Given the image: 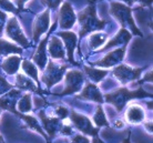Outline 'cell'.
<instances>
[{
	"label": "cell",
	"mask_w": 153,
	"mask_h": 143,
	"mask_svg": "<svg viewBox=\"0 0 153 143\" xmlns=\"http://www.w3.org/2000/svg\"><path fill=\"white\" fill-rule=\"evenodd\" d=\"M76 18L79 20V24H80V32H79L80 39L87 33L102 30L108 23L105 20L99 19V17L97 15V9L94 4H89L83 10H81L78 13Z\"/></svg>",
	"instance_id": "1"
},
{
	"label": "cell",
	"mask_w": 153,
	"mask_h": 143,
	"mask_svg": "<svg viewBox=\"0 0 153 143\" xmlns=\"http://www.w3.org/2000/svg\"><path fill=\"white\" fill-rule=\"evenodd\" d=\"M142 98H152V93H148L146 91H144V89H142V87L138 88L137 90H129L124 87L105 94L103 100H105L110 104L114 105V108L120 112L130 100L142 99Z\"/></svg>",
	"instance_id": "2"
},
{
	"label": "cell",
	"mask_w": 153,
	"mask_h": 143,
	"mask_svg": "<svg viewBox=\"0 0 153 143\" xmlns=\"http://www.w3.org/2000/svg\"><path fill=\"white\" fill-rule=\"evenodd\" d=\"M110 15L118 20L121 23L123 28H130L133 35L142 37V32L139 30L137 24L134 22L132 17V9L130 6H126L124 4H121L119 1H111L110 4Z\"/></svg>",
	"instance_id": "3"
},
{
	"label": "cell",
	"mask_w": 153,
	"mask_h": 143,
	"mask_svg": "<svg viewBox=\"0 0 153 143\" xmlns=\"http://www.w3.org/2000/svg\"><path fill=\"white\" fill-rule=\"evenodd\" d=\"M68 66H65V64H59L57 62L49 61L46 70L43 71V76H42V81L46 83L48 89H50L52 85L57 84L58 82L61 80Z\"/></svg>",
	"instance_id": "4"
},
{
	"label": "cell",
	"mask_w": 153,
	"mask_h": 143,
	"mask_svg": "<svg viewBox=\"0 0 153 143\" xmlns=\"http://www.w3.org/2000/svg\"><path fill=\"white\" fill-rule=\"evenodd\" d=\"M6 35L9 39L13 40L16 43L20 44L23 48L29 47V40L27 39V37L23 33V30L21 26H20L18 19L16 18L15 16H12L11 18H9V20L7 21L6 24Z\"/></svg>",
	"instance_id": "5"
},
{
	"label": "cell",
	"mask_w": 153,
	"mask_h": 143,
	"mask_svg": "<svg viewBox=\"0 0 153 143\" xmlns=\"http://www.w3.org/2000/svg\"><path fill=\"white\" fill-rule=\"evenodd\" d=\"M65 90L59 96H69V94H73V93L80 91L84 83V76L82 71H79V70L69 71L65 74Z\"/></svg>",
	"instance_id": "6"
},
{
	"label": "cell",
	"mask_w": 153,
	"mask_h": 143,
	"mask_svg": "<svg viewBox=\"0 0 153 143\" xmlns=\"http://www.w3.org/2000/svg\"><path fill=\"white\" fill-rule=\"evenodd\" d=\"M141 68H132L128 64H120L113 70V76L122 84H128L130 82L138 80L142 73Z\"/></svg>",
	"instance_id": "7"
},
{
	"label": "cell",
	"mask_w": 153,
	"mask_h": 143,
	"mask_svg": "<svg viewBox=\"0 0 153 143\" xmlns=\"http://www.w3.org/2000/svg\"><path fill=\"white\" fill-rule=\"evenodd\" d=\"M70 119L72 121V123L76 125V128H78L82 133L88 134V136H98V131L99 128H94L92 122L90 121L89 118H87L85 116L76 113L74 110H71V114H70Z\"/></svg>",
	"instance_id": "8"
},
{
	"label": "cell",
	"mask_w": 153,
	"mask_h": 143,
	"mask_svg": "<svg viewBox=\"0 0 153 143\" xmlns=\"http://www.w3.org/2000/svg\"><path fill=\"white\" fill-rule=\"evenodd\" d=\"M50 27V9H47L43 12H41L33 21V27H32V37L33 41L38 42L40 37L43 33H46L49 30Z\"/></svg>",
	"instance_id": "9"
},
{
	"label": "cell",
	"mask_w": 153,
	"mask_h": 143,
	"mask_svg": "<svg viewBox=\"0 0 153 143\" xmlns=\"http://www.w3.org/2000/svg\"><path fill=\"white\" fill-rule=\"evenodd\" d=\"M61 4L62 6L60 7L59 18H58L59 26L61 29H71L76 21V12L69 2H63Z\"/></svg>",
	"instance_id": "10"
},
{
	"label": "cell",
	"mask_w": 153,
	"mask_h": 143,
	"mask_svg": "<svg viewBox=\"0 0 153 143\" xmlns=\"http://www.w3.org/2000/svg\"><path fill=\"white\" fill-rule=\"evenodd\" d=\"M57 23L58 21L53 23V26L52 28L50 29L49 33L45 37V39H42L40 44L38 46V49L36 51V54L33 56V62H35V64L39 67V69L41 70H45V67L46 64L48 63V59H47V44H48V41H49V38H50V35H51V32L56 29L57 27Z\"/></svg>",
	"instance_id": "11"
},
{
	"label": "cell",
	"mask_w": 153,
	"mask_h": 143,
	"mask_svg": "<svg viewBox=\"0 0 153 143\" xmlns=\"http://www.w3.org/2000/svg\"><path fill=\"white\" fill-rule=\"evenodd\" d=\"M19 97L20 90L11 89L10 91H8L7 93H4V96H1V98H0V109L7 110L9 112H12L13 114H16L17 116H19L21 113H19L16 110Z\"/></svg>",
	"instance_id": "12"
},
{
	"label": "cell",
	"mask_w": 153,
	"mask_h": 143,
	"mask_svg": "<svg viewBox=\"0 0 153 143\" xmlns=\"http://www.w3.org/2000/svg\"><path fill=\"white\" fill-rule=\"evenodd\" d=\"M126 47V46H124V48H120V49H115V50L111 51L110 53H108L101 60L93 62L91 64L96 67H102V68H111V67L118 64V63H120L124 59Z\"/></svg>",
	"instance_id": "13"
},
{
	"label": "cell",
	"mask_w": 153,
	"mask_h": 143,
	"mask_svg": "<svg viewBox=\"0 0 153 143\" xmlns=\"http://www.w3.org/2000/svg\"><path fill=\"white\" fill-rule=\"evenodd\" d=\"M58 36L63 40L65 42V46L67 48V51H68V57H69V61L73 64H76L74 62V59H73V52H74V49L76 47V41H78V36L72 32V31H62V32H59Z\"/></svg>",
	"instance_id": "14"
},
{
	"label": "cell",
	"mask_w": 153,
	"mask_h": 143,
	"mask_svg": "<svg viewBox=\"0 0 153 143\" xmlns=\"http://www.w3.org/2000/svg\"><path fill=\"white\" fill-rule=\"evenodd\" d=\"M76 98L81 99V100L94 101V102H99V103H102L104 101L99 88L93 83H87L84 89L82 90V92L79 96H76Z\"/></svg>",
	"instance_id": "15"
},
{
	"label": "cell",
	"mask_w": 153,
	"mask_h": 143,
	"mask_svg": "<svg viewBox=\"0 0 153 143\" xmlns=\"http://www.w3.org/2000/svg\"><path fill=\"white\" fill-rule=\"evenodd\" d=\"M126 118L128 122L131 124H140L144 121L146 113L141 105L131 104L126 113Z\"/></svg>",
	"instance_id": "16"
},
{
	"label": "cell",
	"mask_w": 153,
	"mask_h": 143,
	"mask_svg": "<svg viewBox=\"0 0 153 143\" xmlns=\"http://www.w3.org/2000/svg\"><path fill=\"white\" fill-rule=\"evenodd\" d=\"M50 42H48V52L50 53L52 59H63L65 58V48H63V43L60 40L59 37L54 36L51 37Z\"/></svg>",
	"instance_id": "17"
},
{
	"label": "cell",
	"mask_w": 153,
	"mask_h": 143,
	"mask_svg": "<svg viewBox=\"0 0 153 143\" xmlns=\"http://www.w3.org/2000/svg\"><path fill=\"white\" fill-rule=\"evenodd\" d=\"M131 38H132V35H131L130 31L128 30V29H126V28H122L121 30L119 31L118 35L115 36L112 40H110L101 50L104 51V50H107V49L113 48V47H115V46H122V44L126 46V43L130 41Z\"/></svg>",
	"instance_id": "18"
},
{
	"label": "cell",
	"mask_w": 153,
	"mask_h": 143,
	"mask_svg": "<svg viewBox=\"0 0 153 143\" xmlns=\"http://www.w3.org/2000/svg\"><path fill=\"white\" fill-rule=\"evenodd\" d=\"M16 85L20 90H30L32 92L41 93L42 91L39 90V87L36 85L33 80H30L28 77H26L22 73H18L16 77Z\"/></svg>",
	"instance_id": "19"
},
{
	"label": "cell",
	"mask_w": 153,
	"mask_h": 143,
	"mask_svg": "<svg viewBox=\"0 0 153 143\" xmlns=\"http://www.w3.org/2000/svg\"><path fill=\"white\" fill-rule=\"evenodd\" d=\"M20 61H21V59L18 56H10L7 59H4V61L1 64V68L7 74L12 76L19 70Z\"/></svg>",
	"instance_id": "20"
},
{
	"label": "cell",
	"mask_w": 153,
	"mask_h": 143,
	"mask_svg": "<svg viewBox=\"0 0 153 143\" xmlns=\"http://www.w3.org/2000/svg\"><path fill=\"white\" fill-rule=\"evenodd\" d=\"M39 116L42 120V123H43V127L46 128V131L49 133L50 136H53L54 133L57 132L59 125H60V119H58V118H48L47 116H45L43 111L39 112Z\"/></svg>",
	"instance_id": "21"
},
{
	"label": "cell",
	"mask_w": 153,
	"mask_h": 143,
	"mask_svg": "<svg viewBox=\"0 0 153 143\" xmlns=\"http://www.w3.org/2000/svg\"><path fill=\"white\" fill-rule=\"evenodd\" d=\"M11 53H22V49L4 39L0 38V56H9Z\"/></svg>",
	"instance_id": "22"
},
{
	"label": "cell",
	"mask_w": 153,
	"mask_h": 143,
	"mask_svg": "<svg viewBox=\"0 0 153 143\" xmlns=\"http://www.w3.org/2000/svg\"><path fill=\"white\" fill-rule=\"evenodd\" d=\"M22 70L25 71V73L29 76L30 78H32L33 81L37 82V85L39 87V77H38V70L36 68V64L32 63L29 60H25L22 62Z\"/></svg>",
	"instance_id": "23"
},
{
	"label": "cell",
	"mask_w": 153,
	"mask_h": 143,
	"mask_svg": "<svg viewBox=\"0 0 153 143\" xmlns=\"http://www.w3.org/2000/svg\"><path fill=\"white\" fill-rule=\"evenodd\" d=\"M18 108V112L19 113H27L30 112L32 110V103H31V94L30 93H27L25 94L20 100H18L17 102V107Z\"/></svg>",
	"instance_id": "24"
},
{
	"label": "cell",
	"mask_w": 153,
	"mask_h": 143,
	"mask_svg": "<svg viewBox=\"0 0 153 143\" xmlns=\"http://www.w3.org/2000/svg\"><path fill=\"white\" fill-rule=\"evenodd\" d=\"M107 39H108L107 33H101V32L93 33V35L90 36L88 39L90 48H91V49H98L99 47H101L104 42H105Z\"/></svg>",
	"instance_id": "25"
},
{
	"label": "cell",
	"mask_w": 153,
	"mask_h": 143,
	"mask_svg": "<svg viewBox=\"0 0 153 143\" xmlns=\"http://www.w3.org/2000/svg\"><path fill=\"white\" fill-rule=\"evenodd\" d=\"M84 70H85V73L88 74V77L93 82H100L108 74L107 70H99L94 68H89V67H84Z\"/></svg>",
	"instance_id": "26"
},
{
	"label": "cell",
	"mask_w": 153,
	"mask_h": 143,
	"mask_svg": "<svg viewBox=\"0 0 153 143\" xmlns=\"http://www.w3.org/2000/svg\"><path fill=\"white\" fill-rule=\"evenodd\" d=\"M19 118H21L26 123H27L28 127H30L31 129H33V130H36V131H38L41 136H43L46 139H48V136H46V133H45V131L41 129V127H40V124L38 123V121L36 120V118H33V116H25V114H20Z\"/></svg>",
	"instance_id": "27"
},
{
	"label": "cell",
	"mask_w": 153,
	"mask_h": 143,
	"mask_svg": "<svg viewBox=\"0 0 153 143\" xmlns=\"http://www.w3.org/2000/svg\"><path fill=\"white\" fill-rule=\"evenodd\" d=\"M93 122H94V124H96L98 128H100V127H105V125L109 127V122H108L107 118H105V114H104L103 109H102L101 105L98 107V110H97L96 114L93 116Z\"/></svg>",
	"instance_id": "28"
},
{
	"label": "cell",
	"mask_w": 153,
	"mask_h": 143,
	"mask_svg": "<svg viewBox=\"0 0 153 143\" xmlns=\"http://www.w3.org/2000/svg\"><path fill=\"white\" fill-rule=\"evenodd\" d=\"M0 10H4L7 12H11L13 15L19 13L18 8L12 4L10 0H0Z\"/></svg>",
	"instance_id": "29"
},
{
	"label": "cell",
	"mask_w": 153,
	"mask_h": 143,
	"mask_svg": "<svg viewBox=\"0 0 153 143\" xmlns=\"http://www.w3.org/2000/svg\"><path fill=\"white\" fill-rule=\"evenodd\" d=\"M62 2H63V0H41L42 4L48 7V9H53V10L60 7Z\"/></svg>",
	"instance_id": "30"
},
{
	"label": "cell",
	"mask_w": 153,
	"mask_h": 143,
	"mask_svg": "<svg viewBox=\"0 0 153 143\" xmlns=\"http://www.w3.org/2000/svg\"><path fill=\"white\" fill-rule=\"evenodd\" d=\"M13 88V85H11L9 82L6 81V79L2 77H0V96H4V93H7L8 91Z\"/></svg>",
	"instance_id": "31"
},
{
	"label": "cell",
	"mask_w": 153,
	"mask_h": 143,
	"mask_svg": "<svg viewBox=\"0 0 153 143\" xmlns=\"http://www.w3.org/2000/svg\"><path fill=\"white\" fill-rule=\"evenodd\" d=\"M56 113H57V116H59V118L65 119V118H67V116L69 114V110L65 108V107L60 105V107H57V109H56Z\"/></svg>",
	"instance_id": "32"
},
{
	"label": "cell",
	"mask_w": 153,
	"mask_h": 143,
	"mask_svg": "<svg viewBox=\"0 0 153 143\" xmlns=\"http://www.w3.org/2000/svg\"><path fill=\"white\" fill-rule=\"evenodd\" d=\"M8 15L6 12H4L2 10H0V36L2 33V29H4V26L6 21H7Z\"/></svg>",
	"instance_id": "33"
},
{
	"label": "cell",
	"mask_w": 153,
	"mask_h": 143,
	"mask_svg": "<svg viewBox=\"0 0 153 143\" xmlns=\"http://www.w3.org/2000/svg\"><path fill=\"white\" fill-rule=\"evenodd\" d=\"M72 143H90V141H89V139H87L83 136H76L72 140Z\"/></svg>",
	"instance_id": "34"
},
{
	"label": "cell",
	"mask_w": 153,
	"mask_h": 143,
	"mask_svg": "<svg viewBox=\"0 0 153 143\" xmlns=\"http://www.w3.org/2000/svg\"><path fill=\"white\" fill-rule=\"evenodd\" d=\"M29 0H16V4H17V8H18V10L20 11H22L23 9H25V4H27Z\"/></svg>",
	"instance_id": "35"
},
{
	"label": "cell",
	"mask_w": 153,
	"mask_h": 143,
	"mask_svg": "<svg viewBox=\"0 0 153 143\" xmlns=\"http://www.w3.org/2000/svg\"><path fill=\"white\" fill-rule=\"evenodd\" d=\"M134 2H140V4H143V6L150 7V6L152 4V0H131V4H133Z\"/></svg>",
	"instance_id": "36"
},
{
	"label": "cell",
	"mask_w": 153,
	"mask_h": 143,
	"mask_svg": "<svg viewBox=\"0 0 153 143\" xmlns=\"http://www.w3.org/2000/svg\"><path fill=\"white\" fill-rule=\"evenodd\" d=\"M71 132H72V129H71V127L67 125V124H65V127H63V129L61 130V133H62V134H65V136H69V134H71Z\"/></svg>",
	"instance_id": "37"
},
{
	"label": "cell",
	"mask_w": 153,
	"mask_h": 143,
	"mask_svg": "<svg viewBox=\"0 0 153 143\" xmlns=\"http://www.w3.org/2000/svg\"><path fill=\"white\" fill-rule=\"evenodd\" d=\"M146 127V129H148V131L149 132H152V123H150V122H146V124H144Z\"/></svg>",
	"instance_id": "38"
},
{
	"label": "cell",
	"mask_w": 153,
	"mask_h": 143,
	"mask_svg": "<svg viewBox=\"0 0 153 143\" xmlns=\"http://www.w3.org/2000/svg\"><path fill=\"white\" fill-rule=\"evenodd\" d=\"M123 143H130V132H129V136H128L126 140H124V141H123Z\"/></svg>",
	"instance_id": "39"
},
{
	"label": "cell",
	"mask_w": 153,
	"mask_h": 143,
	"mask_svg": "<svg viewBox=\"0 0 153 143\" xmlns=\"http://www.w3.org/2000/svg\"><path fill=\"white\" fill-rule=\"evenodd\" d=\"M94 1H97V0H92V2H94ZM123 1H126V2H128V4H129V6H131V0H123Z\"/></svg>",
	"instance_id": "40"
},
{
	"label": "cell",
	"mask_w": 153,
	"mask_h": 143,
	"mask_svg": "<svg viewBox=\"0 0 153 143\" xmlns=\"http://www.w3.org/2000/svg\"><path fill=\"white\" fill-rule=\"evenodd\" d=\"M1 142H2V136H0V143H1Z\"/></svg>",
	"instance_id": "41"
},
{
	"label": "cell",
	"mask_w": 153,
	"mask_h": 143,
	"mask_svg": "<svg viewBox=\"0 0 153 143\" xmlns=\"http://www.w3.org/2000/svg\"><path fill=\"white\" fill-rule=\"evenodd\" d=\"M0 111H1V109H0Z\"/></svg>",
	"instance_id": "42"
}]
</instances>
